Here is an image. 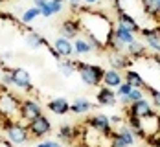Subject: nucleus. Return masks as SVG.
Here are the masks:
<instances>
[{
  "label": "nucleus",
  "instance_id": "nucleus-1",
  "mask_svg": "<svg viewBox=\"0 0 160 147\" xmlns=\"http://www.w3.org/2000/svg\"><path fill=\"white\" fill-rule=\"evenodd\" d=\"M81 13H87V15L79 17L81 28L83 32L87 33V37L94 39L98 42H105L107 35L114 30V24L109 17H105V13H96V11H90V7H79Z\"/></svg>",
  "mask_w": 160,
  "mask_h": 147
},
{
  "label": "nucleus",
  "instance_id": "nucleus-2",
  "mask_svg": "<svg viewBox=\"0 0 160 147\" xmlns=\"http://www.w3.org/2000/svg\"><path fill=\"white\" fill-rule=\"evenodd\" d=\"M0 129L4 132V138L13 145H24L30 140L28 123L13 120V118H0Z\"/></svg>",
  "mask_w": 160,
  "mask_h": 147
},
{
  "label": "nucleus",
  "instance_id": "nucleus-3",
  "mask_svg": "<svg viewBox=\"0 0 160 147\" xmlns=\"http://www.w3.org/2000/svg\"><path fill=\"white\" fill-rule=\"evenodd\" d=\"M76 66H78V76L79 79L87 86H101V81H103V72L105 68L99 65H94V63H83V61H76Z\"/></svg>",
  "mask_w": 160,
  "mask_h": 147
},
{
  "label": "nucleus",
  "instance_id": "nucleus-4",
  "mask_svg": "<svg viewBox=\"0 0 160 147\" xmlns=\"http://www.w3.org/2000/svg\"><path fill=\"white\" fill-rule=\"evenodd\" d=\"M28 131H30V138H33V140H44L48 134H52L53 127H52L50 118L42 112L41 116H37L35 120H32L28 123Z\"/></svg>",
  "mask_w": 160,
  "mask_h": 147
},
{
  "label": "nucleus",
  "instance_id": "nucleus-5",
  "mask_svg": "<svg viewBox=\"0 0 160 147\" xmlns=\"http://www.w3.org/2000/svg\"><path fill=\"white\" fill-rule=\"evenodd\" d=\"M42 114V105L39 103V99L35 98H24L20 99V107H18V118L24 123H30L32 120H35L37 116Z\"/></svg>",
  "mask_w": 160,
  "mask_h": 147
},
{
  "label": "nucleus",
  "instance_id": "nucleus-6",
  "mask_svg": "<svg viewBox=\"0 0 160 147\" xmlns=\"http://www.w3.org/2000/svg\"><path fill=\"white\" fill-rule=\"evenodd\" d=\"M87 125H88L92 131H96L99 136H103V138H111L112 132H114V127H112L109 116L103 114V112L92 114L88 120H87Z\"/></svg>",
  "mask_w": 160,
  "mask_h": 147
},
{
  "label": "nucleus",
  "instance_id": "nucleus-7",
  "mask_svg": "<svg viewBox=\"0 0 160 147\" xmlns=\"http://www.w3.org/2000/svg\"><path fill=\"white\" fill-rule=\"evenodd\" d=\"M20 107V98L15 96L11 90L0 92V118H13L18 114Z\"/></svg>",
  "mask_w": 160,
  "mask_h": 147
},
{
  "label": "nucleus",
  "instance_id": "nucleus-8",
  "mask_svg": "<svg viewBox=\"0 0 160 147\" xmlns=\"http://www.w3.org/2000/svg\"><path fill=\"white\" fill-rule=\"evenodd\" d=\"M11 74V85L20 88V90H26V92H32L33 90V81H32V74L30 70L22 68V66H15L9 70Z\"/></svg>",
  "mask_w": 160,
  "mask_h": 147
},
{
  "label": "nucleus",
  "instance_id": "nucleus-9",
  "mask_svg": "<svg viewBox=\"0 0 160 147\" xmlns=\"http://www.w3.org/2000/svg\"><path fill=\"white\" fill-rule=\"evenodd\" d=\"M125 114L129 116H134V118H140V120H147V118H155L157 112L153 110V105L151 101L147 99H138L134 103H131L129 107H125Z\"/></svg>",
  "mask_w": 160,
  "mask_h": 147
},
{
  "label": "nucleus",
  "instance_id": "nucleus-10",
  "mask_svg": "<svg viewBox=\"0 0 160 147\" xmlns=\"http://www.w3.org/2000/svg\"><path fill=\"white\" fill-rule=\"evenodd\" d=\"M74 53H78V55H87V53H92V51H99V50H105L103 48V44L101 42H98V41H94V39H90V37H83V35H79V37H76L74 41Z\"/></svg>",
  "mask_w": 160,
  "mask_h": 147
},
{
  "label": "nucleus",
  "instance_id": "nucleus-11",
  "mask_svg": "<svg viewBox=\"0 0 160 147\" xmlns=\"http://www.w3.org/2000/svg\"><path fill=\"white\" fill-rule=\"evenodd\" d=\"M59 32H61V37L74 41L76 37H79L81 33H83L79 18H66V20H63L61 26H59Z\"/></svg>",
  "mask_w": 160,
  "mask_h": 147
},
{
  "label": "nucleus",
  "instance_id": "nucleus-12",
  "mask_svg": "<svg viewBox=\"0 0 160 147\" xmlns=\"http://www.w3.org/2000/svg\"><path fill=\"white\" fill-rule=\"evenodd\" d=\"M96 103L99 107H114L118 103V96H116V90H112L109 86H98L96 92Z\"/></svg>",
  "mask_w": 160,
  "mask_h": 147
},
{
  "label": "nucleus",
  "instance_id": "nucleus-13",
  "mask_svg": "<svg viewBox=\"0 0 160 147\" xmlns=\"http://www.w3.org/2000/svg\"><path fill=\"white\" fill-rule=\"evenodd\" d=\"M107 63H109V68H114V70H118V72H125L127 68H131L132 59H131L129 55H125V53H116V51H111V53H109Z\"/></svg>",
  "mask_w": 160,
  "mask_h": 147
},
{
  "label": "nucleus",
  "instance_id": "nucleus-14",
  "mask_svg": "<svg viewBox=\"0 0 160 147\" xmlns=\"http://www.w3.org/2000/svg\"><path fill=\"white\" fill-rule=\"evenodd\" d=\"M116 24L122 26V28H125V30H129L131 33H138L140 32V24H138V20H136L132 15H129L127 11H123V9L116 11Z\"/></svg>",
  "mask_w": 160,
  "mask_h": 147
},
{
  "label": "nucleus",
  "instance_id": "nucleus-15",
  "mask_svg": "<svg viewBox=\"0 0 160 147\" xmlns=\"http://www.w3.org/2000/svg\"><path fill=\"white\" fill-rule=\"evenodd\" d=\"M138 33L144 37L147 50L158 53V50H160V35L157 33V30H155V28H140V32Z\"/></svg>",
  "mask_w": 160,
  "mask_h": 147
},
{
  "label": "nucleus",
  "instance_id": "nucleus-16",
  "mask_svg": "<svg viewBox=\"0 0 160 147\" xmlns=\"http://www.w3.org/2000/svg\"><path fill=\"white\" fill-rule=\"evenodd\" d=\"M122 83H123V72H118L114 68H107L103 72V81H101L103 86H109L112 90H116Z\"/></svg>",
  "mask_w": 160,
  "mask_h": 147
},
{
  "label": "nucleus",
  "instance_id": "nucleus-17",
  "mask_svg": "<svg viewBox=\"0 0 160 147\" xmlns=\"http://www.w3.org/2000/svg\"><path fill=\"white\" fill-rule=\"evenodd\" d=\"M46 109L55 116H64L70 112V101L66 98H53L46 103Z\"/></svg>",
  "mask_w": 160,
  "mask_h": 147
},
{
  "label": "nucleus",
  "instance_id": "nucleus-18",
  "mask_svg": "<svg viewBox=\"0 0 160 147\" xmlns=\"http://www.w3.org/2000/svg\"><path fill=\"white\" fill-rule=\"evenodd\" d=\"M55 51L61 55V59H68V57H72L74 55V42L70 41V39H64V37H57L55 41H53V44H52Z\"/></svg>",
  "mask_w": 160,
  "mask_h": 147
},
{
  "label": "nucleus",
  "instance_id": "nucleus-19",
  "mask_svg": "<svg viewBox=\"0 0 160 147\" xmlns=\"http://www.w3.org/2000/svg\"><path fill=\"white\" fill-rule=\"evenodd\" d=\"M125 55H129L132 61L134 59H145L147 57V46H145L142 41H132L125 46Z\"/></svg>",
  "mask_w": 160,
  "mask_h": 147
},
{
  "label": "nucleus",
  "instance_id": "nucleus-20",
  "mask_svg": "<svg viewBox=\"0 0 160 147\" xmlns=\"http://www.w3.org/2000/svg\"><path fill=\"white\" fill-rule=\"evenodd\" d=\"M92 109H94V103L88 98H78L70 103V112H72V114H78V116L88 114Z\"/></svg>",
  "mask_w": 160,
  "mask_h": 147
},
{
  "label": "nucleus",
  "instance_id": "nucleus-21",
  "mask_svg": "<svg viewBox=\"0 0 160 147\" xmlns=\"http://www.w3.org/2000/svg\"><path fill=\"white\" fill-rule=\"evenodd\" d=\"M78 136H79V129L74 127V125H68V123L61 125L59 131H57V140L64 142V144H72Z\"/></svg>",
  "mask_w": 160,
  "mask_h": 147
},
{
  "label": "nucleus",
  "instance_id": "nucleus-22",
  "mask_svg": "<svg viewBox=\"0 0 160 147\" xmlns=\"http://www.w3.org/2000/svg\"><path fill=\"white\" fill-rule=\"evenodd\" d=\"M123 81L129 83L132 88H142V90H144L145 85H147V83L144 81V77H142V74L136 72V70H132V68H127V70L123 72Z\"/></svg>",
  "mask_w": 160,
  "mask_h": 147
},
{
  "label": "nucleus",
  "instance_id": "nucleus-23",
  "mask_svg": "<svg viewBox=\"0 0 160 147\" xmlns=\"http://www.w3.org/2000/svg\"><path fill=\"white\" fill-rule=\"evenodd\" d=\"M125 125L132 129V132H134V136H136V138L145 140V136H147V134H145V131H144V120L125 114Z\"/></svg>",
  "mask_w": 160,
  "mask_h": 147
},
{
  "label": "nucleus",
  "instance_id": "nucleus-24",
  "mask_svg": "<svg viewBox=\"0 0 160 147\" xmlns=\"http://www.w3.org/2000/svg\"><path fill=\"white\" fill-rule=\"evenodd\" d=\"M26 44L32 50H39L41 46H50L48 41L42 35H39L37 32H33V30H30V32L26 33Z\"/></svg>",
  "mask_w": 160,
  "mask_h": 147
},
{
  "label": "nucleus",
  "instance_id": "nucleus-25",
  "mask_svg": "<svg viewBox=\"0 0 160 147\" xmlns=\"http://www.w3.org/2000/svg\"><path fill=\"white\" fill-rule=\"evenodd\" d=\"M114 132L127 144L129 147L134 145L136 144V136H134V132H132V129L131 127H127L125 123H122V125H118V127H114Z\"/></svg>",
  "mask_w": 160,
  "mask_h": 147
},
{
  "label": "nucleus",
  "instance_id": "nucleus-26",
  "mask_svg": "<svg viewBox=\"0 0 160 147\" xmlns=\"http://www.w3.org/2000/svg\"><path fill=\"white\" fill-rule=\"evenodd\" d=\"M57 70H59V74L64 76V77H70V76L78 74V66H76V61L74 59H61L57 63Z\"/></svg>",
  "mask_w": 160,
  "mask_h": 147
},
{
  "label": "nucleus",
  "instance_id": "nucleus-27",
  "mask_svg": "<svg viewBox=\"0 0 160 147\" xmlns=\"http://www.w3.org/2000/svg\"><path fill=\"white\" fill-rule=\"evenodd\" d=\"M39 17H41V9H39V7H35V6H32V7L24 9V11L18 15V22H20V24H24V26H30L33 20H37Z\"/></svg>",
  "mask_w": 160,
  "mask_h": 147
},
{
  "label": "nucleus",
  "instance_id": "nucleus-28",
  "mask_svg": "<svg viewBox=\"0 0 160 147\" xmlns=\"http://www.w3.org/2000/svg\"><path fill=\"white\" fill-rule=\"evenodd\" d=\"M114 37H116L122 44H125V46H127L129 42L134 41V33H131L129 30L122 28V26H118V24H114Z\"/></svg>",
  "mask_w": 160,
  "mask_h": 147
},
{
  "label": "nucleus",
  "instance_id": "nucleus-29",
  "mask_svg": "<svg viewBox=\"0 0 160 147\" xmlns=\"http://www.w3.org/2000/svg\"><path fill=\"white\" fill-rule=\"evenodd\" d=\"M144 90H147V94H149V98H151V105L160 110V90L153 88V86H149V85H145Z\"/></svg>",
  "mask_w": 160,
  "mask_h": 147
},
{
  "label": "nucleus",
  "instance_id": "nucleus-30",
  "mask_svg": "<svg viewBox=\"0 0 160 147\" xmlns=\"http://www.w3.org/2000/svg\"><path fill=\"white\" fill-rule=\"evenodd\" d=\"M142 6H144V11L151 17V18H157V20L160 18V13L157 11V7H155L153 0H142Z\"/></svg>",
  "mask_w": 160,
  "mask_h": 147
},
{
  "label": "nucleus",
  "instance_id": "nucleus-31",
  "mask_svg": "<svg viewBox=\"0 0 160 147\" xmlns=\"http://www.w3.org/2000/svg\"><path fill=\"white\" fill-rule=\"evenodd\" d=\"M144 98H145V94H144V90H142V88H132V90L127 94L129 105H131V103H134V101H138V99H144Z\"/></svg>",
  "mask_w": 160,
  "mask_h": 147
},
{
  "label": "nucleus",
  "instance_id": "nucleus-32",
  "mask_svg": "<svg viewBox=\"0 0 160 147\" xmlns=\"http://www.w3.org/2000/svg\"><path fill=\"white\" fill-rule=\"evenodd\" d=\"M109 140H111V142H109V147H129L127 144H125L118 134H116V132H112V136L109 138Z\"/></svg>",
  "mask_w": 160,
  "mask_h": 147
},
{
  "label": "nucleus",
  "instance_id": "nucleus-33",
  "mask_svg": "<svg viewBox=\"0 0 160 147\" xmlns=\"http://www.w3.org/2000/svg\"><path fill=\"white\" fill-rule=\"evenodd\" d=\"M131 90H132V86H131L129 83L123 81L122 85H120V86H118V88H116V96H118V98H122V96H127Z\"/></svg>",
  "mask_w": 160,
  "mask_h": 147
},
{
  "label": "nucleus",
  "instance_id": "nucleus-34",
  "mask_svg": "<svg viewBox=\"0 0 160 147\" xmlns=\"http://www.w3.org/2000/svg\"><path fill=\"white\" fill-rule=\"evenodd\" d=\"M0 20L11 22V24H18V18H17L13 13H8V11H0Z\"/></svg>",
  "mask_w": 160,
  "mask_h": 147
},
{
  "label": "nucleus",
  "instance_id": "nucleus-35",
  "mask_svg": "<svg viewBox=\"0 0 160 147\" xmlns=\"http://www.w3.org/2000/svg\"><path fill=\"white\" fill-rule=\"evenodd\" d=\"M48 2H50V7H52L53 15H59L63 11V2H53V0H48Z\"/></svg>",
  "mask_w": 160,
  "mask_h": 147
},
{
  "label": "nucleus",
  "instance_id": "nucleus-36",
  "mask_svg": "<svg viewBox=\"0 0 160 147\" xmlns=\"http://www.w3.org/2000/svg\"><path fill=\"white\" fill-rule=\"evenodd\" d=\"M41 17H44V18L53 17V11H52V7H50V2H46V4L41 7Z\"/></svg>",
  "mask_w": 160,
  "mask_h": 147
},
{
  "label": "nucleus",
  "instance_id": "nucleus-37",
  "mask_svg": "<svg viewBox=\"0 0 160 147\" xmlns=\"http://www.w3.org/2000/svg\"><path fill=\"white\" fill-rule=\"evenodd\" d=\"M109 120H111L112 127H118V125L123 123V116L122 114H112V116H109Z\"/></svg>",
  "mask_w": 160,
  "mask_h": 147
},
{
  "label": "nucleus",
  "instance_id": "nucleus-38",
  "mask_svg": "<svg viewBox=\"0 0 160 147\" xmlns=\"http://www.w3.org/2000/svg\"><path fill=\"white\" fill-rule=\"evenodd\" d=\"M46 48H48V53H50V55H52V57H53V59H55V61L59 63V61H61V55H59V53L55 51V48H53L52 44H50V46H46Z\"/></svg>",
  "mask_w": 160,
  "mask_h": 147
},
{
  "label": "nucleus",
  "instance_id": "nucleus-39",
  "mask_svg": "<svg viewBox=\"0 0 160 147\" xmlns=\"http://www.w3.org/2000/svg\"><path fill=\"white\" fill-rule=\"evenodd\" d=\"M64 2H68V4L72 6V9L79 11V7H81V0H64Z\"/></svg>",
  "mask_w": 160,
  "mask_h": 147
},
{
  "label": "nucleus",
  "instance_id": "nucleus-40",
  "mask_svg": "<svg viewBox=\"0 0 160 147\" xmlns=\"http://www.w3.org/2000/svg\"><path fill=\"white\" fill-rule=\"evenodd\" d=\"M98 2H99V0H81V4H85L87 7H92V6H96Z\"/></svg>",
  "mask_w": 160,
  "mask_h": 147
},
{
  "label": "nucleus",
  "instance_id": "nucleus-41",
  "mask_svg": "<svg viewBox=\"0 0 160 147\" xmlns=\"http://www.w3.org/2000/svg\"><path fill=\"white\" fill-rule=\"evenodd\" d=\"M149 59H151V61H153V63H155V65H157V66L160 68V55H158V53H153V55H151Z\"/></svg>",
  "mask_w": 160,
  "mask_h": 147
},
{
  "label": "nucleus",
  "instance_id": "nucleus-42",
  "mask_svg": "<svg viewBox=\"0 0 160 147\" xmlns=\"http://www.w3.org/2000/svg\"><path fill=\"white\" fill-rule=\"evenodd\" d=\"M35 147H50V140H39Z\"/></svg>",
  "mask_w": 160,
  "mask_h": 147
},
{
  "label": "nucleus",
  "instance_id": "nucleus-43",
  "mask_svg": "<svg viewBox=\"0 0 160 147\" xmlns=\"http://www.w3.org/2000/svg\"><path fill=\"white\" fill-rule=\"evenodd\" d=\"M46 2H48V0H33V6H35V7H39V9H41V7H42V6H44V4H46Z\"/></svg>",
  "mask_w": 160,
  "mask_h": 147
},
{
  "label": "nucleus",
  "instance_id": "nucleus-44",
  "mask_svg": "<svg viewBox=\"0 0 160 147\" xmlns=\"http://www.w3.org/2000/svg\"><path fill=\"white\" fill-rule=\"evenodd\" d=\"M50 147H63V142H59V140H50Z\"/></svg>",
  "mask_w": 160,
  "mask_h": 147
},
{
  "label": "nucleus",
  "instance_id": "nucleus-45",
  "mask_svg": "<svg viewBox=\"0 0 160 147\" xmlns=\"http://www.w3.org/2000/svg\"><path fill=\"white\" fill-rule=\"evenodd\" d=\"M2 142H4V145H6V147H20V145H13V144H9V142H8V140H6V138H4V140H2Z\"/></svg>",
  "mask_w": 160,
  "mask_h": 147
},
{
  "label": "nucleus",
  "instance_id": "nucleus-46",
  "mask_svg": "<svg viewBox=\"0 0 160 147\" xmlns=\"http://www.w3.org/2000/svg\"><path fill=\"white\" fill-rule=\"evenodd\" d=\"M153 4H155V7H157V11L160 13V0H153Z\"/></svg>",
  "mask_w": 160,
  "mask_h": 147
},
{
  "label": "nucleus",
  "instance_id": "nucleus-47",
  "mask_svg": "<svg viewBox=\"0 0 160 147\" xmlns=\"http://www.w3.org/2000/svg\"><path fill=\"white\" fill-rule=\"evenodd\" d=\"M155 30H157V33L160 35V26H155Z\"/></svg>",
  "mask_w": 160,
  "mask_h": 147
},
{
  "label": "nucleus",
  "instance_id": "nucleus-48",
  "mask_svg": "<svg viewBox=\"0 0 160 147\" xmlns=\"http://www.w3.org/2000/svg\"><path fill=\"white\" fill-rule=\"evenodd\" d=\"M53 2H63V4H64V0H53Z\"/></svg>",
  "mask_w": 160,
  "mask_h": 147
},
{
  "label": "nucleus",
  "instance_id": "nucleus-49",
  "mask_svg": "<svg viewBox=\"0 0 160 147\" xmlns=\"http://www.w3.org/2000/svg\"><path fill=\"white\" fill-rule=\"evenodd\" d=\"M4 2H6V0H0V6H2V4H4Z\"/></svg>",
  "mask_w": 160,
  "mask_h": 147
},
{
  "label": "nucleus",
  "instance_id": "nucleus-50",
  "mask_svg": "<svg viewBox=\"0 0 160 147\" xmlns=\"http://www.w3.org/2000/svg\"><path fill=\"white\" fill-rule=\"evenodd\" d=\"M158 26H160V18H158Z\"/></svg>",
  "mask_w": 160,
  "mask_h": 147
},
{
  "label": "nucleus",
  "instance_id": "nucleus-51",
  "mask_svg": "<svg viewBox=\"0 0 160 147\" xmlns=\"http://www.w3.org/2000/svg\"><path fill=\"white\" fill-rule=\"evenodd\" d=\"M158 55H160V50H158Z\"/></svg>",
  "mask_w": 160,
  "mask_h": 147
},
{
  "label": "nucleus",
  "instance_id": "nucleus-52",
  "mask_svg": "<svg viewBox=\"0 0 160 147\" xmlns=\"http://www.w3.org/2000/svg\"><path fill=\"white\" fill-rule=\"evenodd\" d=\"M88 147H90V145H88Z\"/></svg>",
  "mask_w": 160,
  "mask_h": 147
}]
</instances>
